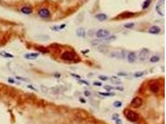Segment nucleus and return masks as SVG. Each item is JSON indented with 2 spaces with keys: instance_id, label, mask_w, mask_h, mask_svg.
I'll return each instance as SVG.
<instances>
[{
  "instance_id": "nucleus-17",
  "label": "nucleus",
  "mask_w": 166,
  "mask_h": 124,
  "mask_svg": "<svg viewBox=\"0 0 166 124\" xmlns=\"http://www.w3.org/2000/svg\"><path fill=\"white\" fill-rule=\"evenodd\" d=\"M98 50L100 52L103 53H106L108 52V49L106 47H104V46L103 45H100L98 48Z\"/></svg>"
},
{
  "instance_id": "nucleus-16",
  "label": "nucleus",
  "mask_w": 166,
  "mask_h": 124,
  "mask_svg": "<svg viewBox=\"0 0 166 124\" xmlns=\"http://www.w3.org/2000/svg\"><path fill=\"white\" fill-rule=\"evenodd\" d=\"M95 17L100 21H103L107 19V16L104 14H97Z\"/></svg>"
},
{
  "instance_id": "nucleus-26",
  "label": "nucleus",
  "mask_w": 166,
  "mask_h": 124,
  "mask_svg": "<svg viewBox=\"0 0 166 124\" xmlns=\"http://www.w3.org/2000/svg\"><path fill=\"white\" fill-rule=\"evenodd\" d=\"M134 26V23H128V24H125L124 27L125 28H127V29H130V28L133 27Z\"/></svg>"
},
{
  "instance_id": "nucleus-13",
  "label": "nucleus",
  "mask_w": 166,
  "mask_h": 124,
  "mask_svg": "<svg viewBox=\"0 0 166 124\" xmlns=\"http://www.w3.org/2000/svg\"><path fill=\"white\" fill-rule=\"evenodd\" d=\"M76 33H77V36L80 37H84L86 34L85 30L83 27H80L79 29H77L76 31Z\"/></svg>"
},
{
  "instance_id": "nucleus-15",
  "label": "nucleus",
  "mask_w": 166,
  "mask_h": 124,
  "mask_svg": "<svg viewBox=\"0 0 166 124\" xmlns=\"http://www.w3.org/2000/svg\"><path fill=\"white\" fill-rule=\"evenodd\" d=\"M21 12L25 14H30L33 12V9L29 6H24L21 9Z\"/></svg>"
},
{
  "instance_id": "nucleus-18",
  "label": "nucleus",
  "mask_w": 166,
  "mask_h": 124,
  "mask_svg": "<svg viewBox=\"0 0 166 124\" xmlns=\"http://www.w3.org/2000/svg\"><path fill=\"white\" fill-rule=\"evenodd\" d=\"M60 90L58 87H54L49 89V92L51 94H58L60 93Z\"/></svg>"
},
{
  "instance_id": "nucleus-5",
  "label": "nucleus",
  "mask_w": 166,
  "mask_h": 124,
  "mask_svg": "<svg viewBox=\"0 0 166 124\" xmlns=\"http://www.w3.org/2000/svg\"><path fill=\"white\" fill-rule=\"evenodd\" d=\"M109 35H110V32L108 31L104 30V29H100L96 33V37L98 38H100V39L108 37Z\"/></svg>"
},
{
  "instance_id": "nucleus-31",
  "label": "nucleus",
  "mask_w": 166,
  "mask_h": 124,
  "mask_svg": "<svg viewBox=\"0 0 166 124\" xmlns=\"http://www.w3.org/2000/svg\"><path fill=\"white\" fill-rule=\"evenodd\" d=\"M8 81H9V83H12V84L16 83L15 81H14V80L12 78H8Z\"/></svg>"
},
{
  "instance_id": "nucleus-21",
  "label": "nucleus",
  "mask_w": 166,
  "mask_h": 124,
  "mask_svg": "<svg viewBox=\"0 0 166 124\" xmlns=\"http://www.w3.org/2000/svg\"><path fill=\"white\" fill-rule=\"evenodd\" d=\"M111 81H112V83H113V84H120L121 83V81H120L118 78H116V77L113 76L111 78Z\"/></svg>"
},
{
  "instance_id": "nucleus-8",
  "label": "nucleus",
  "mask_w": 166,
  "mask_h": 124,
  "mask_svg": "<svg viewBox=\"0 0 166 124\" xmlns=\"http://www.w3.org/2000/svg\"><path fill=\"white\" fill-rule=\"evenodd\" d=\"M39 15L43 18H47L50 16V12L47 9L43 8L41 9L39 11Z\"/></svg>"
},
{
  "instance_id": "nucleus-24",
  "label": "nucleus",
  "mask_w": 166,
  "mask_h": 124,
  "mask_svg": "<svg viewBox=\"0 0 166 124\" xmlns=\"http://www.w3.org/2000/svg\"><path fill=\"white\" fill-rule=\"evenodd\" d=\"M122 105H123V103H122L121 101H119V100H116V101H115V102L113 103V105H114L115 107H117V108L121 107Z\"/></svg>"
},
{
  "instance_id": "nucleus-2",
  "label": "nucleus",
  "mask_w": 166,
  "mask_h": 124,
  "mask_svg": "<svg viewBox=\"0 0 166 124\" xmlns=\"http://www.w3.org/2000/svg\"><path fill=\"white\" fill-rule=\"evenodd\" d=\"M156 10L159 15L164 16L166 14L165 11V0H160L156 4Z\"/></svg>"
},
{
  "instance_id": "nucleus-20",
  "label": "nucleus",
  "mask_w": 166,
  "mask_h": 124,
  "mask_svg": "<svg viewBox=\"0 0 166 124\" xmlns=\"http://www.w3.org/2000/svg\"><path fill=\"white\" fill-rule=\"evenodd\" d=\"M111 56L113 57H115V58H121L122 56H123V55H122V52H115L111 53L110 55Z\"/></svg>"
},
{
  "instance_id": "nucleus-10",
  "label": "nucleus",
  "mask_w": 166,
  "mask_h": 124,
  "mask_svg": "<svg viewBox=\"0 0 166 124\" xmlns=\"http://www.w3.org/2000/svg\"><path fill=\"white\" fill-rule=\"evenodd\" d=\"M160 31H161L160 27L156 26H152L149 29V32L152 34H158L160 32Z\"/></svg>"
},
{
  "instance_id": "nucleus-1",
  "label": "nucleus",
  "mask_w": 166,
  "mask_h": 124,
  "mask_svg": "<svg viewBox=\"0 0 166 124\" xmlns=\"http://www.w3.org/2000/svg\"><path fill=\"white\" fill-rule=\"evenodd\" d=\"M124 114L128 120H129L130 122H137L139 120V117L137 113L135 112L134 111H131V110H129V109H125L124 111Z\"/></svg>"
},
{
  "instance_id": "nucleus-19",
  "label": "nucleus",
  "mask_w": 166,
  "mask_h": 124,
  "mask_svg": "<svg viewBox=\"0 0 166 124\" xmlns=\"http://www.w3.org/2000/svg\"><path fill=\"white\" fill-rule=\"evenodd\" d=\"M36 49L38 51L41 52L42 53H49V50L46 48H45L44 47H42V46H38L36 47Z\"/></svg>"
},
{
  "instance_id": "nucleus-34",
  "label": "nucleus",
  "mask_w": 166,
  "mask_h": 124,
  "mask_svg": "<svg viewBox=\"0 0 166 124\" xmlns=\"http://www.w3.org/2000/svg\"><path fill=\"white\" fill-rule=\"evenodd\" d=\"M95 85H101V83H94Z\"/></svg>"
},
{
  "instance_id": "nucleus-30",
  "label": "nucleus",
  "mask_w": 166,
  "mask_h": 124,
  "mask_svg": "<svg viewBox=\"0 0 166 124\" xmlns=\"http://www.w3.org/2000/svg\"><path fill=\"white\" fill-rule=\"evenodd\" d=\"M116 120V124H122V120H121V119H117L116 120Z\"/></svg>"
},
{
  "instance_id": "nucleus-28",
  "label": "nucleus",
  "mask_w": 166,
  "mask_h": 124,
  "mask_svg": "<svg viewBox=\"0 0 166 124\" xmlns=\"http://www.w3.org/2000/svg\"><path fill=\"white\" fill-rule=\"evenodd\" d=\"M16 78L17 79V80H21V81H26L28 80H26V78H22V77H21V76H16Z\"/></svg>"
},
{
  "instance_id": "nucleus-4",
  "label": "nucleus",
  "mask_w": 166,
  "mask_h": 124,
  "mask_svg": "<svg viewBox=\"0 0 166 124\" xmlns=\"http://www.w3.org/2000/svg\"><path fill=\"white\" fill-rule=\"evenodd\" d=\"M142 104V99L139 97H136L133 99L131 102V105L133 108H138Z\"/></svg>"
},
{
  "instance_id": "nucleus-7",
  "label": "nucleus",
  "mask_w": 166,
  "mask_h": 124,
  "mask_svg": "<svg viewBox=\"0 0 166 124\" xmlns=\"http://www.w3.org/2000/svg\"><path fill=\"white\" fill-rule=\"evenodd\" d=\"M149 89L151 90V92H152L153 93H157L158 92L160 89V86H159L158 83H152L150 84L149 85Z\"/></svg>"
},
{
  "instance_id": "nucleus-11",
  "label": "nucleus",
  "mask_w": 166,
  "mask_h": 124,
  "mask_svg": "<svg viewBox=\"0 0 166 124\" xmlns=\"http://www.w3.org/2000/svg\"><path fill=\"white\" fill-rule=\"evenodd\" d=\"M135 14L131 12H124L123 13L121 14L120 15L118 16V17H120L121 19H124V18H129L131 17L132 16H134Z\"/></svg>"
},
{
  "instance_id": "nucleus-23",
  "label": "nucleus",
  "mask_w": 166,
  "mask_h": 124,
  "mask_svg": "<svg viewBox=\"0 0 166 124\" xmlns=\"http://www.w3.org/2000/svg\"><path fill=\"white\" fill-rule=\"evenodd\" d=\"M151 1H152V0H145L143 4V6H142V8L144 9L148 8V6L150 5Z\"/></svg>"
},
{
  "instance_id": "nucleus-12",
  "label": "nucleus",
  "mask_w": 166,
  "mask_h": 124,
  "mask_svg": "<svg viewBox=\"0 0 166 124\" xmlns=\"http://www.w3.org/2000/svg\"><path fill=\"white\" fill-rule=\"evenodd\" d=\"M127 58H128V61L129 63H134L136 60V55L134 53L131 52L128 54V55L127 56Z\"/></svg>"
},
{
  "instance_id": "nucleus-33",
  "label": "nucleus",
  "mask_w": 166,
  "mask_h": 124,
  "mask_svg": "<svg viewBox=\"0 0 166 124\" xmlns=\"http://www.w3.org/2000/svg\"><path fill=\"white\" fill-rule=\"evenodd\" d=\"M100 94H102V95L106 96H109L113 95V94H104V93H100Z\"/></svg>"
},
{
  "instance_id": "nucleus-25",
  "label": "nucleus",
  "mask_w": 166,
  "mask_h": 124,
  "mask_svg": "<svg viewBox=\"0 0 166 124\" xmlns=\"http://www.w3.org/2000/svg\"><path fill=\"white\" fill-rule=\"evenodd\" d=\"M143 75H144V72H137L134 73V76H135L136 78H139V77L142 76Z\"/></svg>"
},
{
  "instance_id": "nucleus-32",
  "label": "nucleus",
  "mask_w": 166,
  "mask_h": 124,
  "mask_svg": "<svg viewBox=\"0 0 166 124\" xmlns=\"http://www.w3.org/2000/svg\"><path fill=\"white\" fill-rule=\"evenodd\" d=\"M104 88L105 89H106L107 91H110L111 89H112V88L110 86H105L104 87Z\"/></svg>"
},
{
  "instance_id": "nucleus-22",
  "label": "nucleus",
  "mask_w": 166,
  "mask_h": 124,
  "mask_svg": "<svg viewBox=\"0 0 166 124\" xmlns=\"http://www.w3.org/2000/svg\"><path fill=\"white\" fill-rule=\"evenodd\" d=\"M159 60L160 59H159V56L154 55V56H152V57L150 58V61L152 62V63H156V62H158V61H159Z\"/></svg>"
},
{
  "instance_id": "nucleus-14",
  "label": "nucleus",
  "mask_w": 166,
  "mask_h": 124,
  "mask_svg": "<svg viewBox=\"0 0 166 124\" xmlns=\"http://www.w3.org/2000/svg\"><path fill=\"white\" fill-rule=\"evenodd\" d=\"M0 56L6 58H12L14 57V55H12L11 53H10L8 52L4 51V50L0 52Z\"/></svg>"
},
{
  "instance_id": "nucleus-6",
  "label": "nucleus",
  "mask_w": 166,
  "mask_h": 124,
  "mask_svg": "<svg viewBox=\"0 0 166 124\" xmlns=\"http://www.w3.org/2000/svg\"><path fill=\"white\" fill-rule=\"evenodd\" d=\"M149 51L146 48H143V49L140 52L139 54V60L141 61H144L147 59L148 56H149Z\"/></svg>"
},
{
  "instance_id": "nucleus-29",
  "label": "nucleus",
  "mask_w": 166,
  "mask_h": 124,
  "mask_svg": "<svg viewBox=\"0 0 166 124\" xmlns=\"http://www.w3.org/2000/svg\"><path fill=\"white\" fill-rule=\"evenodd\" d=\"M99 78L101 80H106L108 79V78L105 76H99Z\"/></svg>"
},
{
  "instance_id": "nucleus-27",
  "label": "nucleus",
  "mask_w": 166,
  "mask_h": 124,
  "mask_svg": "<svg viewBox=\"0 0 166 124\" xmlns=\"http://www.w3.org/2000/svg\"><path fill=\"white\" fill-rule=\"evenodd\" d=\"M112 117H112L113 120H116V119H118V117H119V115H118V114H114Z\"/></svg>"
},
{
  "instance_id": "nucleus-9",
  "label": "nucleus",
  "mask_w": 166,
  "mask_h": 124,
  "mask_svg": "<svg viewBox=\"0 0 166 124\" xmlns=\"http://www.w3.org/2000/svg\"><path fill=\"white\" fill-rule=\"evenodd\" d=\"M39 56V53H26L24 55V58L30 60H33L37 58Z\"/></svg>"
},
{
  "instance_id": "nucleus-3",
  "label": "nucleus",
  "mask_w": 166,
  "mask_h": 124,
  "mask_svg": "<svg viewBox=\"0 0 166 124\" xmlns=\"http://www.w3.org/2000/svg\"><path fill=\"white\" fill-rule=\"evenodd\" d=\"M61 58L63 60L65 61H72L75 58V55L72 52L66 51L63 53V54L61 56Z\"/></svg>"
}]
</instances>
